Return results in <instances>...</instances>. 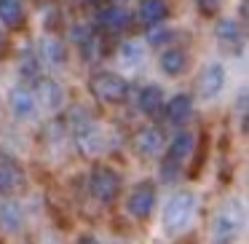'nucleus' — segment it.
<instances>
[{"label": "nucleus", "mask_w": 249, "mask_h": 244, "mask_svg": "<svg viewBox=\"0 0 249 244\" xmlns=\"http://www.w3.org/2000/svg\"><path fill=\"white\" fill-rule=\"evenodd\" d=\"M118 65L129 73H137L145 65V46H142V40H126V43H121Z\"/></svg>", "instance_id": "14"}, {"label": "nucleus", "mask_w": 249, "mask_h": 244, "mask_svg": "<svg viewBox=\"0 0 249 244\" xmlns=\"http://www.w3.org/2000/svg\"><path fill=\"white\" fill-rule=\"evenodd\" d=\"M118 190H121V180L110 167H94L91 169V174H89V193H91L99 204L115 201Z\"/></svg>", "instance_id": "3"}, {"label": "nucleus", "mask_w": 249, "mask_h": 244, "mask_svg": "<svg viewBox=\"0 0 249 244\" xmlns=\"http://www.w3.org/2000/svg\"><path fill=\"white\" fill-rule=\"evenodd\" d=\"M91 35H94V30L89 27V24H72V30H70V40L78 46H83Z\"/></svg>", "instance_id": "25"}, {"label": "nucleus", "mask_w": 249, "mask_h": 244, "mask_svg": "<svg viewBox=\"0 0 249 244\" xmlns=\"http://www.w3.org/2000/svg\"><path fill=\"white\" fill-rule=\"evenodd\" d=\"M172 30L169 27H156V24H153L150 27V33H147V43H153V46H163V43H169V40H172Z\"/></svg>", "instance_id": "24"}, {"label": "nucleus", "mask_w": 249, "mask_h": 244, "mask_svg": "<svg viewBox=\"0 0 249 244\" xmlns=\"http://www.w3.org/2000/svg\"><path fill=\"white\" fill-rule=\"evenodd\" d=\"M247 228V204L241 196L225 199L212 220V244H236Z\"/></svg>", "instance_id": "2"}, {"label": "nucleus", "mask_w": 249, "mask_h": 244, "mask_svg": "<svg viewBox=\"0 0 249 244\" xmlns=\"http://www.w3.org/2000/svg\"><path fill=\"white\" fill-rule=\"evenodd\" d=\"M33 97L38 102V110H46V113H56L65 105V89L62 83H56L54 78H38L33 89Z\"/></svg>", "instance_id": "7"}, {"label": "nucleus", "mask_w": 249, "mask_h": 244, "mask_svg": "<svg viewBox=\"0 0 249 244\" xmlns=\"http://www.w3.org/2000/svg\"><path fill=\"white\" fill-rule=\"evenodd\" d=\"M27 177H24L22 167L14 161H0V193L3 196H17L24 190Z\"/></svg>", "instance_id": "9"}, {"label": "nucleus", "mask_w": 249, "mask_h": 244, "mask_svg": "<svg viewBox=\"0 0 249 244\" xmlns=\"http://www.w3.org/2000/svg\"><path fill=\"white\" fill-rule=\"evenodd\" d=\"M158 177H161V183H166V185L177 183V180L182 177V164H177V161H172V158L163 156L161 167H158Z\"/></svg>", "instance_id": "23"}, {"label": "nucleus", "mask_w": 249, "mask_h": 244, "mask_svg": "<svg viewBox=\"0 0 249 244\" xmlns=\"http://www.w3.org/2000/svg\"><path fill=\"white\" fill-rule=\"evenodd\" d=\"M91 92L97 99H102V102L107 105H118L126 99V94H129V83H126V78L115 75V73H97V75L91 78Z\"/></svg>", "instance_id": "4"}, {"label": "nucleus", "mask_w": 249, "mask_h": 244, "mask_svg": "<svg viewBox=\"0 0 249 244\" xmlns=\"http://www.w3.org/2000/svg\"><path fill=\"white\" fill-rule=\"evenodd\" d=\"M156 185L153 183H140L131 188L129 199H126V212H129L134 220H147V217L156 212Z\"/></svg>", "instance_id": "5"}, {"label": "nucleus", "mask_w": 249, "mask_h": 244, "mask_svg": "<svg viewBox=\"0 0 249 244\" xmlns=\"http://www.w3.org/2000/svg\"><path fill=\"white\" fill-rule=\"evenodd\" d=\"M121 3H124V0H121Z\"/></svg>", "instance_id": "30"}, {"label": "nucleus", "mask_w": 249, "mask_h": 244, "mask_svg": "<svg viewBox=\"0 0 249 244\" xmlns=\"http://www.w3.org/2000/svg\"><path fill=\"white\" fill-rule=\"evenodd\" d=\"M163 108V92L158 86H142L140 92H137V110L145 115H156L158 110Z\"/></svg>", "instance_id": "18"}, {"label": "nucleus", "mask_w": 249, "mask_h": 244, "mask_svg": "<svg viewBox=\"0 0 249 244\" xmlns=\"http://www.w3.org/2000/svg\"><path fill=\"white\" fill-rule=\"evenodd\" d=\"M158 67H161L163 75L177 78V75H182L185 67H188V56H185V51H179V49H166V51H161V56H158Z\"/></svg>", "instance_id": "17"}, {"label": "nucleus", "mask_w": 249, "mask_h": 244, "mask_svg": "<svg viewBox=\"0 0 249 244\" xmlns=\"http://www.w3.org/2000/svg\"><path fill=\"white\" fill-rule=\"evenodd\" d=\"M166 121L174 126H182L190 121V115H193V97L190 94H174L172 99L166 102Z\"/></svg>", "instance_id": "13"}, {"label": "nucleus", "mask_w": 249, "mask_h": 244, "mask_svg": "<svg viewBox=\"0 0 249 244\" xmlns=\"http://www.w3.org/2000/svg\"><path fill=\"white\" fill-rule=\"evenodd\" d=\"M22 225H24V212H22V206H19L14 199L3 201V204H0V228L14 236V233L22 231Z\"/></svg>", "instance_id": "16"}, {"label": "nucleus", "mask_w": 249, "mask_h": 244, "mask_svg": "<svg viewBox=\"0 0 249 244\" xmlns=\"http://www.w3.org/2000/svg\"><path fill=\"white\" fill-rule=\"evenodd\" d=\"M134 148H137V153H140V156L156 158L158 153L163 150V134H161V129H156V126H145V129L134 137Z\"/></svg>", "instance_id": "12"}, {"label": "nucleus", "mask_w": 249, "mask_h": 244, "mask_svg": "<svg viewBox=\"0 0 249 244\" xmlns=\"http://www.w3.org/2000/svg\"><path fill=\"white\" fill-rule=\"evenodd\" d=\"M196 6H198L204 14H217L220 6H222V0H196Z\"/></svg>", "instance_id": "26"}, {"label": "nucleus", "mask_w": 249, "mask_h": 244, "mask_svg": "<svg viewBox=\"0 0 249 244\" xmlns=\"http://www.w3.org/2000/svg\"><path fill=\"white\" fill-rule=\"evenodd\" d=\"M0 22L6 27H19L24 22V0H0Z\"/></svg>", "instance_id": "21"}, {"label": "nucleus", "mask_w": 249, "mask_h": 244, "mask_svg": "<svg viewBox=\"0 0 249 244\" xmlns=\"http://www.w3.org/2000/svg\"><path fill=\"white\" fill-rule=\"evenodd\" d=\"M78 244H102V242H99V239H94V236H83Z\"/></svg>", "instance_id": "27"}, {"label": "nucleus", "mask_w": 249, "mask_h": 244, "mask_svg": "<svg viewBox=\"0 0 249 244\" xmlns=\"http://www.w3.org/2000/svg\"><path fill=\"white\" fill-rule=\"evenodd\" d=\"M217 40H220L222 49H231V51H241L244 46V35H241V27H238L233 19H225V22L217 24Z\"/></svg>", "instance_id": "19"}, {"label": "nucleus", "mask_w": 249, "mask_h": 244, "mask_svg": "<svg viewBox=\"0 0 249 244\" xmlns=\"http://www.w3.org/2000/svg\"><path fill=\"white\" fill-rule=\"evenodd\" d=\"M225 81H228L225 67L220 62H209L198 75V94L204 99H217L222 94V89H225Z\"/></svg>", "instance_id": "8"}, {"label": "nucleus", "mask_w": 249, "mask_h": 244, "mask_svg": "<svg viewBox=\"0 0 249 244\" xmlns=\"http://www.w3.org/2000/svg\"><path fill=\"white\" fill-rule=\"evenodd\" d=\"M196 215H198V196L193 190H177L166 199L161 209V233L166 239H179L193 228Z\"/></svg>", "instance_id": "1"}, {"label": "nucleus", "mask_w": 249, "mask_h": 244, "mask_svg": "<svg viewBox=\"0 0 249 244\" xmlns=\"http://www.w3.org/2000/svg\"><path fill=\"white\" fill-rule=\"evenodd\" d=\"M86 3H99V0H86Z\"/></svg>", "instance_id": "29"}, {"label": "nucleus", "mask_w": 249, "mask_h": 244, "mask_svg": "<svg viewBox=\"0 0 249 244\" xmlns=\"http://www.w3.org/2000/svg\"><path fill=\"white\" fill-rule=\"evenodd\" d=\"M97 24L110 33H118V30H126L129 27V11H126L121 3L115 6H105L102 11H97Z\"/></svg>", "instance_id": "15"}, {"label": "nucleus", "mask_w": 249, "mask_h": 244, "mask_svg": "<svg viewBox=\"0 0 249 244\" xmlns=\"http://www.w3.org/2000/svg\"><path fill=\"white\" fill-rule=\"evenodd\" d=\"M75 142H78V148H81V153H86V156H99V153H105V148H107V134H105V129L99 124H94L91 118H86L83 124L75 126Z\"/></svg>", "instance_id": "6"}, {"label": "nucleus", "mask_w": 249, "mask_h": 244, "mask_svg": "<svg viewBox=\"0 0 249 244\" xmlns=\"http://www.w3.org/2000/svg\"><path fill=\"white\" fill-rule=\"evenodd\" d=\"M40 54H43V59L49 62V65H65L67 62V49H65V43L56 40V38L40 40Z\"/></svg>", "instance_id": "22"}, {"label": "nucleus", "mask_w": 249, "mask_h": 244, "mask_svg": "<svg viewBox=\"0 0 249 244\" xmlns=\"http://www.w3.org/2000/svg\"><path fill=\"white\" fill-rule=\"evenodd\" d=\"M8 102H11L14 118H19V121H33L35 115H38V102H35L33 92H30V89H24V86L11 89Z\"/></svg>", "instance_id": "10"}, {"label": "nucleus", "mask_w": 249, "mask_h": 244, "mask_svg": "<svg viewBox=\"0 0 249 244\" xmlns=\"http://www.w3.org/2000/svg\"><path fill=\"white\" fill-rule=\"evenodd\" d=\"M3 49H6V35H3V27H0V54H3Z\"/></svg>", "instance_id": "28"}, {"label": "nucleus", "mask_w": 249, "mask_h": 244, "mask_svg": "<svg viewBox=\"0 0 249 244\" xmlns=\"http://www.w3.org/2000/svg\"><path fill=\"white\" fill-rule=\"evenodd\" d=\"M166 17V0H140V22L153 27L161 24Z\"/></svg>", "instance_id": "20"}, {"label": "nucleus", "mask_w": 249, "mask_h": 244, "mask_svg": "<svg viewBox=\"0 0 249 244\" xmlns=\"http://www.w3.org/2000/svg\"><path fill=\"white\" fill-rule=\"evenodd\" d=\"M193 150H196V134H193V131H188V129H182V131L174 134L172 142H169L166 158H172V161H177V164H182V167H185V161L193 156Z\"/></svg>", "instance_id": "11"}]
</instances>
